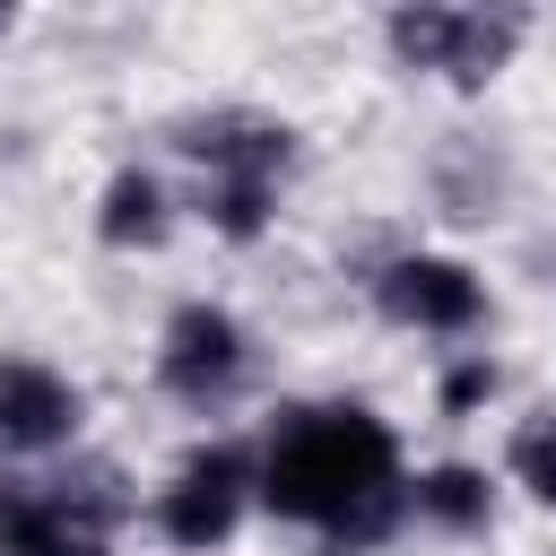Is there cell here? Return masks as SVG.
I'll list each match as a JSON object with an SVG mask.
<instances>
[{"label": "cell", "mask_w": 556, "mask_h": 556, "mask_svg": "<svg viewBox=\"0 0 556 556\" xmlns=\"http://www.w3.org/2000/svg\"><path fill=\"white\" fill-rule=\"evenodd\" d=\"M217 226L226 235H261V217H269V191H252V182H217Z\"/></svg>", "instance_id": "obj_11"}, {"label": "cell", "mask_w": 556, "mask_h": 556, "mask_svg": "<svg viewBox=\"0 0 556 556\" xmlns=\"http://www.w3.org/2000/svg\"><path fill=\"white\" fill-rule=\"evenodd\" d=\"M261 504L339 539H374L400 504V443L374 408H295L261 452Z\"/></svg>", "instance_id": "obj_1"}, {"label": "cell", "mask_w": 556, "mask_h": 556, "mask_svg": "<svg viewBox=\"0 0 556 556\" xmlns=\"http://www.w3.org/2000/svg\"><path fill=\"white\" fill-rule=\"evenodd\" d=\"M374 295H382V313L391 321H408V330H469L478 321V278L460 269V261H434V252H417V261H391L382 278H374Z\"/></svg>", "instance_id": "obj_6"}, {"label": "cell", "mask_w": 556, "mask_h": 556, "mask_svg": "<svg viewBox=\"0 0 556 556\" xmlns=\"http://www.w3.org/2000/svg\"><path fill=\"white\" fill-rule=\"evenodd\" d=\"M156 374H165L174 400H217V391H235V374H243V330H235L217 304H182V313L165 321Z\"/></svg>", "instance_id": "obj_4"}, {"label": "cell", "mask_w": 556, "mask_h": 556, "mask_svg": "<svg viewBox=\"0 0 556 556\" xmlns=\"http://www.w3.org/2000/svg\"><path fill=\"white\" fill-rule=\"evenodd\" d=\"M486 391H495V365L478 356V365H460V374L443 382V408H469V400H486Z\"/></svg>", "instance_id": "obj_12"}, {"label": "cell", "mask_w": 556, "mask_h": 556, "mask_svg": "<svg viewBox=\"0 0 556 556\" xmlns=\"http://www.w3.org/2000/svg\"><path fill=\"white\" fill-rule=\"evenodd\" d=\"M70 434H78V391H70L52 365L9 356V365H0V443L52 452V443H70Z\"/></svg>", "instance_id": "obj_7"}, {"label": "cell", "mask_w": 556, "mask_h": 556, "mask_svg": "<svg viewBox=\"0 0 556 556\" xmlns=\"http://www.w3.org/2000/svg\"><path fill=\"white\" fill-rule=\"evenodd\" d=\"M52 556H104V539H96V530H78V539H61Z\"/></svg>", "instance_id": "obj_13"}, {"label": "cell", "mask_w": 556, "mask_h": 556, "mask_svg": "<svg viewBox=\"0 0 556 556\" xmlns=\"http://www.w3.org/2000/svg\"><path fill=\"white\" fill-rule=\"evenodd\" d=\"M182 156L217 165V182H252L269 191L295 156V130L287 122H261V113H208V122H182Z\"/></svg>", "instance_id": "obj_5"}, {"label": "cell", "mask_w": 556, "mask_h": 556, "mask_svg": "<svg viewBox=\"0 0 556 556\" xmlns=\"http://www.w3.org/2000/svg\"><path fill=\"white\" fill-rule=\"evenodd\" d=\"M96 235L122 243V252H130V243H156V235H165V191H156V174H139V165L113 174V182H104V217H96Z\"/></svg>", "instance_id": "obj_9"}, {"label": "cell", "mask_w": 556, "mask_h": 556, "mask_svg": "<svg viewBox=\"0 0 556 556\" xmlns=\"http://www.w3.org/2000/svg\"><path fill=\"white\" fill-rule=\"evenodd\" d=\"M243 486H252V460H243L235 443L191 452V460L174 469V486L156 495L165 539H174V547H217V539L235 530V513H243Z\"/></svg>", "instance_id": "obj_3"}, {"label": "cell", "mask_w": 556, "mask_h": 556, "mask_svg": "<svg viewBox=\"0 0 556 556\" xmlns=\"http://www.w3.org/2000/svg\"><path fill=\"white\" fill-rule=\"evenodd\" d=\"M417 513H426L434 530H486V513H495V486H486V469H460V460H443V469H426V478H417Z\"/></svg>", "instance_id": "obj_8"}, {"label": "cell", "mask_w": 556, "mask_h": 556, "mask_svg": "<svg viewBox=\"0 0 556 556\" xmlns=\"http://www.w3.org/2000/svg\"><path fill=\"white\" fill-rule=\"evenodd\" d=\"M513 478H521L539 504H556V417H530V426L513 434Z\"/></svg>", "instance_id": "obj_10"}, {"label": "cell", "mask_w": 556, "mask_h": 556, "mask_svg": "<svg viewBox=\"0 0 556 556\" xmlns=\"http://www.w3.org/2000/svg\"><path fill=\"white\" fill-rule=\"evenodd\" d=\"M521 43V17H486V9H400L391 17V52L408 61V70H443V78H460V87H478V78H495L504 70V52Z\"/></svg>", "instance_id": "obj_2"}]
</instances>
